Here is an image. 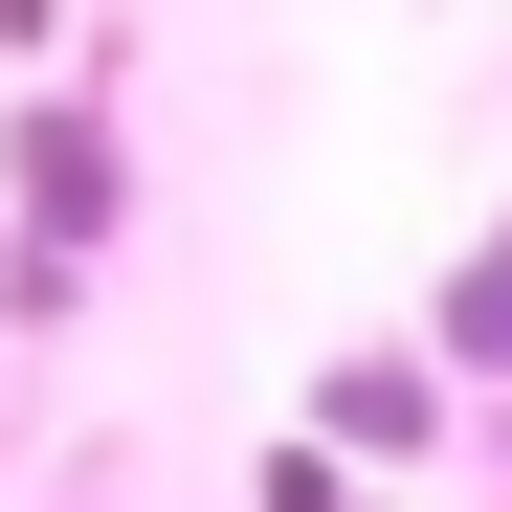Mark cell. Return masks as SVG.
Segmentation results:
<instances>
[{"mask_svg":"<svg viewBox=\"0 0 512 512\" xmlns=\"http://www.w3.org/2000/svg\"><path fill=\"white\" fill-rule=\"evenodd\" d=\"M0 179H23V290H67V268L112 245V201H134V156H112V112H90V90H45L23 134H0Z\"/></svg>","mask_w":512,"mask_h":512,"instance_id":"cell-1","label":"cell"},{"mask_svg":"<svg viewBox=\"0 0 512 512\" xmlns=\"http://www.w3.org/2000/svg\"><path fill=\"white\" fill-rule=\"evenodd\" d=\"M312 446L423 468V446H446V357H334V379H312Z\"/></svg>","mask_w":512,"mask_h":512,"instance_id":"cell-2","label":"cell"},{"mask_svg":"<svg viewBox=\"0 0 512 512\" xmlns=\"http://www.w3.org/2000/svg\"><path fill=\"white\" fill-rule=\"evenodd\" d=\"M446 379H512V223L446 268Z\"/></svg>","mask_w":512,"mask_h":512,"instance_id":"cell-3","label":"cell"},{"mask_svg":"<svg viewBox=\"0 0 512 512\" xmlns=\"http://www.w3.org/2000/svg\"><path fill=\"white\" fill-rule=\"evenodd\" d=\"M245 512H357V446H268V468H245Z\"/></svg>","mask_w":512,"mask_h":512,"instance_id":"cell-4","label":"cell"}]
</instances>
